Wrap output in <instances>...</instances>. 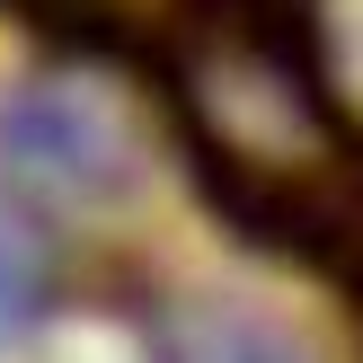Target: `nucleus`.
Returning a JSON list of instances; mask_svg holds the SVG:
<instances>
[{"instance_id":"f257e3e1","label":"nucleus","mask_w":363,"mask_h":363,"mask_svg":"<svg viewBox=\"0 0 363 363\" xmlns=\"http://www.w3.org/2000/svg\"><path fill=\"white\" fill-rule=\"evenodd\" d=\"M9 311H18V266L0 257V319H9Z\"/></svg>"}]
</instances>
